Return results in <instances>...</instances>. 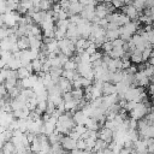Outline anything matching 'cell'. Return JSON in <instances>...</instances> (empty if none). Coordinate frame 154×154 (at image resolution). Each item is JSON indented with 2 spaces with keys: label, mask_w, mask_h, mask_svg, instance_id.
I'll return each instance as SVG.
<instances>
[{
  "label": "cell",
  "mask_w": 154,
  "mask_h": 154,
  "mask_svg": "<svg viewBox=\"0 0 154 154\" xmlns=\"http://www.w3.org/2000/svg\"><path fill=\"white\" fill-rule=\"evenodd\" d=\"M78 34L82 38H89V36L91 35V23L88 20H84L83 23L78 24Z\"/></svg>",
  "instance_id": "cell-1"
},
{
  "label": "cell",
  "mask_w": 154,
  "mask_h": 154,
  "mask_svg": "<svg viewBox=\"0 0 154 154\" xmlns=\"http://www.w3.org/2000/svg\"><path fill=\"white\" fill-rule=\"evenodd\" d=\"M60 144H61L63 148H64L65 150H67V152H72V150L77 149V141H75V140L71 138L70 136H64V138H63V141H61Z\"/></svg>",
  "instance_id": "cell-2"
},
{
  "label": "cell",
  "mask_w": 154,
  "mask_h": 154,
  "mask_svg": "<svg viewBox=\"0 0 154 154\" xmlns=\"http://www.w3.org/2000/svg\"><path fill=\"white\" fill-rule=\"evenodd\" d=\"M99 138L107 142V143H111L113 141V131L103 126L99 130Z\"/></svg>",
  "instance_id": "cell-3"
},
{
  "label": "cell",
  "mask_w": 154,
  "mask_h": 154,
  "mask_svg": "<svg viewBox=\"0 0 154 154\" xmlns=\"http://www.w3.org/2000/svg\"><path fill=\"white\" fill-rule=\"evenodd\" d=\"M73 120L76 123V125H85L89 117L83 112V111H77L75 114H73Z\"/></svg>",
  "instance_id": "cell-4"
},
{
  "label": "cell",
  "mask_w": 154,
  "mask_h": 154,
  "mask_svg": "<svg viewBox=\"0 0 154 154\" xmlns=\"http://www.w3.org/2000/svg\"><path fill=\"white\" fill-rule=\"evenodd\" d=\"M102 91H103V96L114 95V94L118 93V90H117V85L113 84V83H111V82H106V83H103Z\"/></svg>",
  "instance_id": "cell-5"
},
{
  "label": "cell",
  "mask_w": 154,
  "mask_h": 154,
  "mask_svg": "<svg viewBox=\"0 0 154 154\" xmlns=\"http://www.w3.org/2000/svg\"><path fill=\"white\" fill-rule=\"evenodd\" d=\"M95 14L100 19H103V18H106L108 16V11H107L106 6L103 5V2H99V5L95 7Z\"/></svg>",
  "instance_id": "cell-6"
},
{
  "label": "cell",
  "mask_w": 154,
  "mask_h": 154,
  "mask_svg": "<svg viewBox=\"0 0 154 154\" xmlns=\"http://www.w3.org/2000/svg\"><path fill=\"white\" fill-rule=\"evenodd\" d=\"M18 47L20 51H26V49H30V40L28 36H23L18 40Z\"/></svg>",
  "instance_id": "cell-7"
},
{
  "label": "cell",
  "mask_w": 154,
  "mask_h": 154,
  "mask_svg": "<svg viewBox=\"0 0 154 154\" xmlns=\"http://www.w3.org/2000/svg\"><path fill=\"white\" fill-rule=\"evenodd\" d=\"M85 126H87L88 130H93V131H99L101 129L99 122L95 118H89L88 122H87V124H85Z\"/></svg>",
  "instance_id": "cell-8"
},
{
  "label": "cell",
  "mask_w": 154,
  "mask_h": 154,
  "mask_svg": "<svg viewBox=\"0 0 154 154\" xmlns=\"http://www.w3.org/2000/svg\"><path fill=\"white\" fill-rule=\"evenodd\" d=\"M130 61L132 63V64H135V65H137V64H141V63H143V58H142V53L141 52H138L137 49L131 54V59H130Z\"/></svg>",
  "instance_id": "cell-9"
},
{
  "label": "cell",
  "mask_w": 154,
  "mask_h": 154,
  "mask_svg": "<svg viewBox=\"0 0 154 154\" xmlns=\"http://www.w3.org/2000/svg\"><path fill=\"white\" fill-rule=\"evenodd\" d=\"M17 75H18V79L19 81H22V79H25V78H29L30 77V72H29V70L26 69V67H20V69H18L17 70Z\"/></svg>",
  "instance_id": "cell-10"
},
{
  "label": "cell",
  "mask_w": 154,
  "mask_h": 154,
  "mask_svg": "<svg viewBox=\"0 0 154 154\" xmlns=\"http://www.w3.org/2000/svg\"><path fill=\"white\" fill-rule=\"evenodd\" d=\"M120 36V32H119V29L118 30H107L106 31V37L108 38V41H114L117 38H119Z\"/></svg>",
  "instance_id": "cell-11"
},
{
  "label": "cell",
  "mask_w": 154,
  "mask_h": 154,
  "mask_svg": "<svg viewBox=\"0 0 154 154\" xmlns=\"http://www.w3.org/2000/svg\"><path fill=\"white\" fill-rule=\"evenodd\" d=\"M31 66H32L34 72L37 75V73H40V72L42 71V66H43V64H42L38 59H35V60H32V61H31Z\"/></svg>",
  "instance_id": "cell-12"
},
{
  "label": "cell",
  "mask_w": 154,
  "mask_h": 154,
  "mask_svg": "<svg viewBox=\"0 0 154 154\" xmlns=\"http://www.w3.org/2000/svg\"><path fill=\"white\" fill-rule=\"evenodd\" d=\"M153 49H154V48H153V46H152V47H147V48H146V49L142 52V58H143V61H144V63L152 58Z\"/></svg>",
  "instance_id": "cell-13"
},
{
  "label": "cell",
  "mask_w": 154,
  "mask_h": 154,
  "mask_svg": "<svg viewBox=\"0 0 154 154\" xmlns=\"http://www.w3.org/2000/svg\"><path fill=\"white\" fill-rule=\"evenodd\" d=\"M64 70H70V71H77V64L73 61V60H69L65 65H64V67H63Z\"/></svg>",
  "instance_id": "cell-14"
},
{
  "label": "cell",
  "mask_w": 154,
  "mask_h": 154,
  "mask_svg": "<svg viewBox=\"0 0 154 154\" xmlns=\"http://www.w3.org/2000/svg\"><path fill=\"white\" fill-rule=\"evenodd\" d=\"M101 48H102V51H103L105 54H109L113 51V43L111 41H107L106 43H103V46Z\"/></svg>",
  "instance_id": "cell-15"
},
{
  "label": "cell",
  "mask_w": 154,
  "mask_h": 154,
  "mask_svg": "<svg viewBox=\"0 0 154 154\" xmlns=\"http://www.w3.org/2000/svg\"><path fill=\"white\" fill-rule=\"evenodd\" d=\"M73 130H75L76 132H78L81 136H82L84 132H87V131H88V129H87V126H85V125H76Z\"/></svg>",
  "instance_id": "cell-16"
},
{
  "label": "cell",
  "mask_w": 154,
  "mask_h": 154,
  "mask_svg": "<svg viewBox=\"0 0 154 154\" xmlns=\"http://www.w3.org/2000/svg\"><path fill=\"white\" fill-rule=\"evenodd\" d=\"M102 54L100 53V52H96L95 54H93V55H90V63L93 64V63H95V61H97V60H101L102 59Z\"/></svg>",
  "instance_id": "cell-17"
},
{
  "label": "cell",
  "mask_w": 154,
  "mask_h": 154,
  "mask_svg": "<svg viewBox=\"0 0 154 154\" xmlns=\"http://www.w3.org/2000/svg\"><path fill=\"white\" fill-rule=\"evenodd\" d=\"M77 149H79V150H85L87 149V142L84 141V140H78L77 141Z\"/></svg>",
  "instance_id": "cell-18"
},
{
  "label": "cell",
  "mask_w": 154,
  "mask_h": 154,
  "mask_svg": "<svg viewBox=\"0 0 154 154\" xmlns=\"http://www.w3.org/2000/svg\"><path fill=\"white\" fill-rule=\"evenodd\" d=\"M112 43H113V48H119V47H123L125 42L122 38H117V40L112 41Z\"/></svg>",
  "instance_id": "cell-19"
},
{
  "label": "cell",
  "mask_w": 154,
  "mask_h": 154,
  "mask_svg": "<svg viewBox=\"0 0 154 154\" xmlns=\"http://www.w3.org/2000/svg\"><path fill=\"white\" fill-rule=\"evenodd\" d=\"M112 5H113V7H114L116 10H118V8H123V7L125 6V2H124V1H118V0H116V1H112Z\"/></svg>",
  "instance_id": "cell-20"
},
{
  "label": "cell",
  "mask_w": 154,
  "mask_h": 154,
  "mask_svg": "<svg viewBox=\"0 0 154 154\" xmlns=\"http://www.w3.org/2000/svg\"><path fill=\"white\" fill-rule=\"evenodd\" d=\"M63 99L65 102H69V101H72L73 100V96H72V93L71 91H67V93H64L63 94Z\"/></svg>",
  "instance_id": "cell-21"
},
{
  "label": "cell",
  "mask_w": 154,
  "mask_h": 154,
  "mask_svg": "<svg viewBox=\"0 0 154 154\" xmlns=\"http://www.w3.org/2000/svg\"><path fill=\"white\" fill-rule=\"evenodd\" d=\"M66 19H69V14H67L66 11L61 10V11L59 12V20H66Z\"/></svg>",
  "instance_id": "cell-22"
},
{
  "label": "cell",
  "mask_w": 154,
  "mask_h": 154,
  "mask_svg": "<svg viewBox=\"0 0 154 154\" xmlns=\"http://www.w3.org/2000/svg\"><path fill=\"white\" fill-rule=\"evenodd\" d=\"M69 136H70L71 138H73L75 141H78V140H81V137H82V136H81L78 132H76L75 130H72V131L69 134Z\"/></svg>",
  "instance_id": "cell-23"
},
{
  "label": "cell",
  "mask_w": 154,
  "mask_h": 154,
  "mask_svg": "<svg viewBox=\"0 0 154 154\" xmlns=\"http://www.w3.org/2000/svg\"><path fill=\"white\" fill-rule=\"evenodd\" d=\"M118 29H119V26L116 23H109L107 26V30H118Z\"/></svg>",
  "instance_id": "cell-24"
},
{
  "label": "cell",
  "mask_w": 154,
  "mask_h": 154,
  "mask_svg": "<svg viewBox=\"0 0 154 154\" xmlns=\"http://www.w3.org/2000/svg\"><path fill=\"white\" fill-rule=\"evenodd\" d=\"M150 82H152V83H154V73H153V76L150 77Z\"/></svg>",
  "instance_id": "cell-25"
},
{
  "label": "cell",
  "mask_w": 154,
  "mask_h": 154,
  "mask_svg": "<svg viewBox=\"0 0 154 154\" xmlns=\"http://www.w3.org/2000/svg\"><path fill=\"white\" fill-rule=\"evenodd\" d=\"M153 106H154V100H153Z\"/></svg>",
  "instance_id": "cell-26"
}]
</instances>
